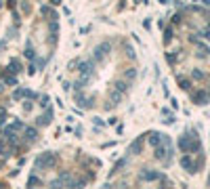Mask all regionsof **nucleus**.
<instances>
[{
  "label": "nucleus",
  "mask_w": 210,
  "mask_h": 189,
  "mask_svg": "<svg viewBox=\"0 0 210 189\" xmlns=\"http://www.w3.org/2000/svg\"><path fill=\"white\" fill-rule=\"evenodd\" d=\"M59 32V23H48V34H57Z\"/></svg>",
  "instance_id": "nucleus-31"
},
{
  "label": "nucleus",
  "mask_w": 210,
  "mask_h": 189,
  "mask_svg": "<svg viewBox=\"0 0 210 189\" xmlns=\"http://www.w3.org/2000/svg\"><path fill=\"white\" fill-rule=\"evenodd\" d=\"M0 155H2V158H9V155H13V151H11L9 143H6L4 139H0Z\"/></svg>",
  "instance_id": "nucleus-18"
},
{
  "label": "nucleus",
  "mask_w": 210,
  "mask_h": 189,
  "mask_svg": "<svg viewBox=\"0 0 210 189\" xmlns=\"http://www.w3.org/2000/svg\"><path fill=\"white\" fill-rule=\"evenodd\" d=\"M27 189H32V187H27Z\"/></svg>",
  "instance_id": "nucleus-45"
},
{
  "label": "nucleus",
  "mask_w": 210,
  "mask_h": 189,
  "mask_svg": "<svg viewBox=\"0 0 210 189\" xmlns=\"http://www.w3.org/2000/svg\"><path fill=\"white\" fill-rule=\"evenodd\" d=\"M164 124H174V116H170V118H166V120H162Z\"/></svg>",
  "instance_id": "nucleus-40"
},
{
  "label": "nucleus",
  "mask_w": 210,
  "mask_h": 189,
  "mask_svg": "<svg viewBox=\"0 0 210 189\" xmlns=\"http://www.w3.org/2000/svg\"><path fill=\"white\" fill-rule=\"evenodd\" d=\"M51 120H53V109L48 107L46 113H42V116L36 118V124H38V126H48V124H51Z\"/></svg>",
  "instance_id": "nucleus-10"
},
{
  "label": "nucleus",
  "mask_w": 210,
  "mask_h": 189,
  "mask_svg": "<svg viewBox=\"0 0 210 189\" xmlns=\"http://www.w3.org/2000/svg\"><path fill=\"white\" fill-rule=\"evenodd\" d=\"M57 179L61 181V185H67V187H69V185H72V181H74V174H72L69 170H61Z\"/></svg>",
  "instance_id": "nucleus-14"
},
{
  "label": "nucleus",
  "mask_w": 210,
  "mask_h": 189,
  "mask_svg": "<svg viewBox=\"0 0 210 189\" xmlns=\"http://www.w3.org/2000/svg\"><path fill=\"white\" fill-rule=\"evenodd\" d=\"M162 141H164V134H162V132H155V130L149 132V145H151V147H160Z\"/></svg>",
  "instance_id": "nucleus-11"
},
{
  "label": "nucleus",
  "mask_w": 210,
  "mask_h": 189,
  "mask_svg": "<svg viewBox=\"0 0 210 189\" xmlns=\"http://www.w3.org/2000/svg\"><path fill=\"white\" fill-rule=\"evenodd\" d=\"M25 97H27V99H38V93H34V91H25Z\"/></svg>",
  "instance_id": "nucleus-35"
},
{
  "label": "nucleus",
  "mask_w": 210,
  "mask_h": 189,
  "mask_svg": "<svg viewBox=\"0 0 210 189\" xmlns=\"http://www.w3.org/2000/svg\"><path fill=\"white\" fill-rule=\"evenodd\" d=\"M93 122H95V126H99V128H103V126H105V122H103L101 118H95Z\"/></svg>",
  "instance_id": "nucleus-36"
},
{
  "label": "nucleus",
  "mask_w": 210,
  "mask_h": 189,
  "mask_svg": "<svg viewBox=\"0 0 210 189\" xmlns=\"http://www.w3.org/2000/svg\"><path fill=\"white\" fill-rule=\"evenodd\" d=\"M48 189H61V181H59V179H55V181H51V185H48Z\"/></svg>",
  "instance_id": "nucleus-33"
},
{
  "label": "nucleus",
  "mask_w": 210,
  "mask_h": 189,
  "mask_svg": "<svg viewBox=\"0 0 210 189\" xmlns=\"http://www.w3.org/2000/svg\"><path fill=\"white\" fill-rule=\"evenodd\" d=\"M91 80H93V78H88V76H80V78L76 80V84H74V86H76V91H78V93H82V88H84Z\"/></svg>",
  "instance_id": "nucleus-16"
},
{
  "label": "nucleus",
  "mask_w": 210,
  "mask_h": 189,
  "mask_svg": "<svg viewBox=\"0 0 210 189\" xmlns=\"http://www.w3.org/2000/svg\"><path fill=\"white\" fill-rule=\"evenodd\" d=\"M181 166L187 170V172H191V174L198 172V166H195V162L191 160V155H183V158H181Z\"/></svg>",
  "instance_id": "nucleus-9"
},
{
  "label": "nucleus",
  "mask_w": 210,
  "mask_h": 189,
  "mask_svg": "<svg viewBox=\"0 0 210 189\" xmlns=\"http://www.w3.org/2000/svg\"><path fill=\"white\" fill-rule=\"evenodd\" d=\"M200 36H204V38H210V30H204V32H200Z\"/></svg>",
  "instance_id": "nucleus-42"
},
{
  "label": "nucleus",
  "mask_w": 210,
  "mask_h": 189,
  "mask_svg": "<svg viewBox=\"0 0 210 189\" xmlns=\"http://www.w3.org/2000/svg\"><path fill=\"white\" fill-rule=\"evenodd\" d=\"M88 32H91V25H84V27L80 30V34H88Z\"/></svg>",
  "instance_id": "nucleus-41"
},
{
  "label": "nucleus",
  "mask_w": 210,
  "mask_h": 189,
  "mask_svg": "<svg viewBox=\"0 0 210 189\" xmlns=\"http://www.w3.org/2000/svg\"><path fill=\"white\" fill-rule=\"evenodd\" d=\"M191 78H193V80H202V78H204V74H202L200 70H193V72H191Z\"/></svg>",
  "instance_id": "nucleus-32"
},
{
  "label": "nucleus",
  "mask_w": 210,
  "mask_h": 189,
  "mask_svg": "<svg viewBox=\"0 0 210 189\" xmlns=\"http://www.w3.org/2000/svg\"><path fill=\"white\" fill-rule=\"evenodd\" d=\"M109 51H112V42H101L99 46H95V51H93V61H97V63H101L105 57L109 55Z\"/></svg>",
  "instance_id": "nucleus-2"
},
{
  "label": "nucleus",
  "mask_w": 210,
  "mask_h": 189,
  "mask_svg": "<svg viewBox=\"0 0 210 189\" xmlns=\"http://www.w3.org/2000/svg\"><path fill=\"white\" fill-rule=\"evenodd\" d=\"M23 141H25V143H36V141H38V130H36L34 126H25V130H23Z\"/></svg>",
  "instance_id": "nucleus-8"
},
{
  "label": "nucleus",
  "mask_w": 210,
  "mask_h": 189,
  "mask_svg": "<svg viewBox=\"0 0 210 189\" xmlns=\"http://www.w3.org/2000/svg\"><path fill=\"white\" fill-rule=\"evenodd\" d=\"M134 78H137V70H134V67H128V70L124 72V80H126V82H133Z\"/></svg>",
  "instance_id": "nucleus-22"
},
{
  "label": "nucleus",
  "mask_w": 210,
  "mask_h": 189,
  "mask_svg": "<svg viewBox=\"0 0 210 189\" xmlns=\"http://www.w3.org/2000/svg\"><path fill=\"white\" fill-rule=\"evenodd\" d=\"M162 32H164V44H168V42L172 40V34H174V32H172V27H170V25H166Z\"/></svg>",
  "instance_id": "nucleus-24"
},
{
  "label": "nucleus",
  "mask_w": 210,
  "mask_h": 189,
  "mask_svg": "<svg viewBox=\"0 0 210 189\" xmlns=\"http://www.w3.org/2000/svg\"><path fill=\"white\" fill-rule=\"evenodd\" d=\"M86 181H88L86 177H84V179H74L72 185H69V189H84L86 187Z\"/></svg>",
  "instance_id": "nucleus-21"
},
{
  "label": "nucleus",
  "mask_w": 210,
  "mask_h": 189,
  "mask_svg": "<svg viewBox=\"0 0 210 189\" xmlns=\"http://www.w3.org/2000/svg\"><path fill=\"white\" fill-rule=\"evenodd\" d=\"M86 101H88V97H84L82 93H78V94H76V103L80 105V107H86Z\"/></svg>",
  "instance_id": "nucleus-25"
},
{
  "label": "nucleus",
  "mask_w": 210,
  "mask_h": 189,
  "mask_svg": "<svg viewBox=\"0 0 210 189\" xmlns=\"http://www.w3.org/2000/svg\"><path fill=\"white\" fill-rule=\"evenodd\" d=\"M48 103H51V97H48V94H42V97H40V105H42V107H48Z\"/></svg>",
  "instance_id": "nucleus-29"
},
{
  "label": "nucleus",
  "mask_w": 210,
  "mask_h": 189,
  "mask_svg": "<svg viewBox=\"0 0 210 189\" xmlns=\"http://www.w3.org/2000/svg\"><path fill=\"white\" fill-rule=\"evenodd\" d=\"M21 97H25V88H17V91L13 93V99H15V101H19Z\"/></svg>",
  "instance_id": "nucleus-28"
},
{
  "label": "nucleus",
  "mask_w": 210,
  "mask_h": 189,
  "mask_svg": "<svg viewBox=\"0 0 210 189\" xmlns=\"http://www.w3.org/2000/svg\"><path fill=\"white\" fill-rule=\"evenodd\" d=\"M40 185H42V181L36 177V172H32V174H30V179H27V187L36 189V187H40Z\"/></svg>",
  "instance_id": "nucleus-20"
},
{
  "label": "nucleus",
  "mask_w": 210,
  "mask_h": 189,
  "mask_svg": "<svg viewBox=\"0 0 210 189\" xmlns=\"http://www.w3.org/2000/svg\"><path fill=\"white\" fill-rule=\"evenodd\" d=\"M120 99H122V94H120V93H116V91H112V93H109V101H112L114 105H118V103H120Z\"/></svg>",
  "instance_id": "nucleus-26"
},
{
  "label": "nucleus",
  "mask_w": 210,
  "mask_h": 189,
  "mask_svg": "<svg viewBox=\"0 0 210 189\" xmlns=\"http://www.w3.org/2000/svg\"><path fill=\"white\" fill-rule=\"evenodd\" d=\"M59 162V155L57 153H53V151H46V153H42L38 155V160H36V170L40 168H55Z\"/></svg>",
  "instance_id": "nucleus-1"
},
{
  "label": "nucleus",
  "mask_w": 210,
  "mask_h": 189,
  "mask_svg": "<svg viewBox=\"0 0 210 189\" xmlns=\"http://www.w3.org/2000/svg\"><path fill=\"white\" fill-rule=\"evenodd\" d=\"M4 46H6V40H0V51H2Z\"/></svg>",
  "instance_id": "nucleus-43"
},
{
  "label": "nucleus",
  "mask_w": 210,
  "mask_h": 189,
  "mask_svg": "<svg viewBox=\"0 0 210 189\" xmlns=\"http://www.w3.org/2000/svg\"><path fill=\"white\" fill-rule=\"evenodd\" d=\"M128 164V158H120L118 162H116L114 166H112V172H109V177H114V174H118V172H122V168Z\"/></svg>",
  "instance_id": "nucleus-15"
},
{
  "label": "nucleus",
  "mask_w": 210,
  "mask_h": 189,
  "mask_svg": "<svg viewBox=\"0 0 210 189\" xmlns=\"http://www.w3.org/2000/svg\"><path fill=\"white\" fill-rule=\"evenodd\" d=\"M4 84H9V86H19V80H17V76H4Z\"/></svg>",
  "instance_id": "nucleus-23"
},
{
  "label": "nucleus",
  "mask_w": 210,
  "mask_h": 189,
  "mask_svg": "<svg viewBox=\"0 0 210 189\" xmlns=\"http://www.w3.org/2000/svg\"><path fill=\"white\" fill-rule=\"evenodd\" d=\"M0 189H6V187H4V185H0Z\"/></svg>",
  "instance_id": "nucleus-44"
},
{
  "label": "nucleus",
  "mask_w": 210,
  "mask_h": 189,
  "mask_svg": "<svg viewBox=\"0 0 210 189\" xmlns=\"http://www.w3.org/2000/svg\"><path fill=\"white\" fill-rule=\"evenodd\" d=\"M191 101H193L195 105H206V103H210V91L200 88V91L191 93Z\"/></svg>",
  "instance_id": "nucleus-4"
},
{
  "label": "nucleus",
  "mask_w": 210,
  "mask_h": 189,
  "mask_svg": "<svg viewBox=\"0 0 210 189\" xmlns=\"http://www.w3.org/2000/svg\"><path fill=\"white\" fill-rule=\"evenodd\" d=\"M19 6L23 9V11H25V13H27V11H32V4H25V2H21Z\"/></svg>",
  "instance_id": "nucleus-37"
},
{
  "label": "nucleus",
  "mask_w": 210,
  "mask_h": 189,
  "mask_svg": "<svg viewBox=\"0 0 210 189\" xmlns=\"http://www.w3.org/2000/svg\"><path fill=\"white\" fill-rule=\"evenodd\" d=\"M145 137H147V134L137 137L133 143L128 145V153H130V155H139V153H141V149H143V139H145Z\"/></svg>",
  "instance_id": "nucleus-7"
},
{
  "label": "nucleus",
  "mask_w": 210,
  "mask_h": 189,
  "mask_svg": "<svg viewBox=\"0 0 210 189\" xmlns=\"http://www.w3.org/2000/svg\"><path fill=\"white\" fill-rule=\"evenodd\" d=\"M166 59H168V63H174V61H176V55H172V53H168V55H166Z\"/></svg>",
  "instance_id": "nucleus-38"
},
{
  "label": "nucleus",
  "mask_w": 210,
  "mask_h": 189,
  "mask_svg": "<svg viewBox=\"0 0 210 189\" xmlns=\"http://www.w3.org/2000/svg\"><path fill=\"white\" fill-rule=\"evenodd\" d=\"M128 88H130V82H126V80H114V91L116 93L124 94Z\"/></svg>",
  "instance_id": "nucleus-13"
},
{
  "label": "nucleus",
  "mask_w": 210,
  "mask_h": 189,
  "mask_svg": "<svg viewBox=\"0 0 210 189\" xmlns=\"http://www.w3.org/2000/svg\"><path fill=\"white\" fill-rule=\"evenodd\" d=\"M36 72H38V67H36L34 63H30V65H27V74H30V76H34Z\"/></svg>",
  "instance_id": "nucleus-34"
},
{
  "label": "nucleus",
  "mask_w": 210,
  "mask_h": 189,
  "mask_svg": "<svg viewBox=\"0 0 210 189\" xmlns=\"http://www.w3.org/2000/svg\"><path fill=\"white\" fill-rule=\"evenodd\" d=\"M21 70H23V65H21L19 59H11V63H9V67H6V72H9L11 76H15V74H19Z\"/></svg>",
  "instance_id": "nucleus-12"
},
{
  "label": "nucleus",
  "mask_w": 210,
  "mask_h": 189,
  "mask_svg": "<svg viewBox=\"0 0 210 189\" xmlns=\"http://www.w3.org/2000/svg\"><path fill=\"white\" fill-rule=\"evenodd\" d=\"M57 42H59V38H57V34H51V36H48V44H51V46H53V48H55V46H57Z\"/></svg>",
  "instance_id": "nucleus-30"
},
{
  "label": "nucleus",
  "mask_w": 210,
  "mask_h": 189,
  "mask_svg": "<svg viewBox=\"0 0 210 189\" xmlns=\"http://www.w3.org/2000/svg\"><path fill=\"white\" fill-rule=\"evenodd\" d=\"M143 27L149 30V27H151V19H145V21H143Z\"/></svg>",
  "instance_id": "nucleus-39"
},
{
  "label": "nucleus",
  "mask_w": 210,
  "mask_h": 189,
  "mask_svg": "<svg viewBox=\"0 0 210 189\" xmlns=\"http://www.w3.org/2000/svg\"><path fill=\"white\" fill-rule=\"evenodd\" d=\"M78 72H80V76H88V78H93V76H95V61H93V59L80 61V63H78Z\"/></svg>",
  "instance_id": "nucleus-3"
},
{
  "label": "nucleus",
  "mask_w": 210,
  "mask_h": 189,
  "mask_svg": "<svg viewBox=\"0 0 210 189\" xmlns=\"http://www.w3.org/2000/svg\"><path fill=\"white\" fill-rule=\"evenodd\" d=\"M139 179L141 181H158V179H164V174L158 172V170H151V168H143L141 174H139Z\"/></svg>",
  "instance_id": "nucleus-5"
},
{
  "label": "nucleus",
  "mask_w": 210,
  "mask_h": 189,
  "mask_svg": "<svg viewBox=\"0 0 210 189\" xmlns=\"http://www.w3.org/2000/svg\"><path fill=\"white\" fill-rule=\"evenodd\" d=\"M11 128H13L15 132H17V130H25V126H23V122H21V120H13Z\"/></svg>",
  "instance_id": "nucleus-27"
},
{
  "label": "nucleus",
  "mask_w": 210,
  "mask_h": 189,
  "mask_svg": "<svg viewBox=\"0 0 210 189\" xmlns=\"http://www.w3.org/2000/svg\"><path fill=\"white\" fill-rule=\"evenodd\" d=\"M40 13H42V17H48V23H57L59 15L51 4H42V6H40Z\"/></svg>",
  "instance_id": "nucleus-6"
},
{
  "label": "nucleus",
  "mask_w": 210,
  "mask_h": 189,
  "mask_svg": "<svg viewBox=\"0 0 210 189\" xmlns=\"http://www.w3.org/2000/svg\"><path fill=\"white\" fill-rule=\"evenodd\" d=\"M23 55L27 57L30 61H36V51H34V44H32V42L25 44V53H23Z\"/></svg>",
  "instance_id": "nucleus-19"
},
{
  "label": "nucleus",
  "mask_w": 210,
  "mask_h": 189,
  "mask_svg": "<svg viewBox=\"0 0 210 189\" xmlns=\"http://www.w3.org/2000/svg\"><path fill=\"white\" fill-rule=\"evenodd\" d=\"M176 82H179V88L183 91H191V80L185 78V76H176Z\"/></svg>",
  "instance_id": "nucleus-17"
}]
</instances>
